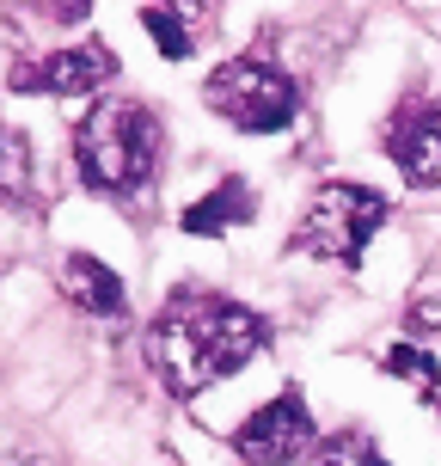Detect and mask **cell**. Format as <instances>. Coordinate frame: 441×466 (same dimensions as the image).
I'll return each instance as SVG.
<instances>
[{"instance_id": "obj_1", "label": "cell", "mask_w": 441, "mask_h": 466, "mask_svg": "<svg viewBox=\"0 0 441 466\" xmlns=\"http://www.w3.org/2000/svg\"><path fill=\"white\" fill-rule=\"evenodd\" d=\"M270 344V326L252 307L209 295V289H178L165 313L147 326V369L165 380V393L196 399L215 380H227Z\"/></svg>"}, {"instance_id": "obj_2", "label": "cell", "mask_w": 441, "mask_h": 466, "mask_svg": "<svg viewBox=\"0 0 441 466\" xmlns=\"http://www.w3.org/2000/svg\"><path fill=\"white\" fill-rule=\"evenodd\" d=\"M160 116L135 105V98H98L93 111L80 116L74 129V160H80V178L105 197H129L154 178L160 166Z\"/></svg>"}, {"instance_id": "obj_3", "label": "cell", "mask_w": 441, "mask_h": 466, "mask_svg": "<svg viewBox=\"0 0 441 466\" xmlns=\"http://www.w3.org/2000/svg\"><path fill=\"white\" fill-rule=\"evenodd\" d=\"M386 221V197L368 185H326L306 203L301 228H295V252L331 258V264H356L368 252V239Z\"/></svg>"}, {"instance_id": "obj_4", "label": "cell", "mask_w": 441, "mask_h": 466, "mask_svg": "<svg viewBox=\"0 0 441 466\" xmlns=\"http://www.w3.org/2000/svg\"><path fill=\"white\" fill-rule=\"evenodd\" d=\"M215 111L227 116L233 129H246V136H276L295 123V80L270 62H257V56H239V62H221L209 74V86H203Z\"/></svg>"}, {"instance_id": "obj_5", "label": "cell", "mask_w": 441, "mask_h": 466, "mask_svg": "<svg viewBox=\"0 0 441 466\" xmlns=\"http://www.w3.org/2000/svg\"><path fill=\"white\" fill-rule=\"evenodd\" d=\"M233 448L252 466H301V461H313L319 430H313V411L301 405V393H282V399L257 405L252 418L239 423Z\"/></svg>"}, {"instance_id": "obj_6", "label": "cell", "mask_w": 441, "mask_h": 466, "mask_svg": "<svg viewBox=\"0 0 441 466\" xmlns=\"http://www.w3.org/2000/svg\"><path fill=\"white\" fill-rule=\"evenodd\" d=\"M116 74L111 49L105 44H80V49H55L44 56L37 68H13L6 74V86L13 93H55V98H74V93H93Z\"/></svg>"}, {"instance_id": "obj_7", "label": "cell", "mask_w": 441, "mask_h": 466, "mask_svg": "<svg viewBox=\"0 0 441 466\" xmlns=\"http://www.w3.org/2000/svg\"><path fill=\"white\" fill-rule=\"evenodd\" d=\"M393 160L417 190L441 185V105H417L393 123Z\"/></svg>"}, {"instance_id": "obj_8", "label": "cell", "mask_w": 441, "mask_h": 466, "mask_svg": "<svg viewBox=\"0 0 441 466\" xmlns=\"http://www.w3.org/2000/svg\"><path fill=\"white\" fill-rule=\"evenodd\" d=\"M62 289H68V301L80 307V313H93V319L123 313V282H116V270H105L93 252L62 258Z\"/></svg>"}, {"instance_id": "obj_9", "label": "cell", "mask_w": 441, "mask_h": 466, "mask_svg": "<svg viewBox=\"0 0 441 466\" xmlns=\"http://www.w3.org/2000/svg\"><path fill=\"white\" fill-rule=\"evenodd\" d=\"M239 221H252V190L239 185V178L215 185L209 197H196L185 209V233H227V228H239Z\"/></svg>"}, {"instance_id": "obj_10", "label": "cell", "mask_w": 441, "mask_h": 466, "mask_svg": "<svg viewBox=\"0 0 441 466\" xmlns=\"http://www.w3.org/2000/svg\"><path fill=\"white\" fill-rule=\"evenodd\" d=\"M31 190V141L0 123V203H25Z\"/></svg>"}, {"instance_id": "obj_11", "label": "cell", "mask_w": 441, "mask_h": 466, "mask_svg": "<svg viewBox=\"0 0 441 466\" xmlns=\"http://www.w3.org/2000/svg\"><path fill=\"white\" fill-rule=\"evenodd\" d=\"M380 369L398 374V380H411L423 399L436 393V380H441V374H436V356H429V350H417V344H393L386 356H380Z\"/></svg>"}, {"instance_id": "obj_12", "label": "cell", "mask_w": 441, "mask_h": 466, "mask_svg": "<svg viewBox=\"0 0 441 466\" xmlns=\"http://www.w3.org/2000/svg\"><path fill=\"white\" fill-rule=\"evenodd\" d=\"M141 25H147V37H154L172 62H185V56H190V31H185V19H178L172 6H141Z\"/></svg>"}, {"instance_id": "obj_13", "label": "cell", "mask_w": 441, "mask_h": 466, "mask_svg": "<svg viewBox=\"0 0 441 466\" xmlns=\"http://www.w3.org/2000/svg\"><path fill=\"white\" fill-rule=\"evenodd\" d=\"M326 466H386V454L362 436V430H344V436H331L326 454H319Z\"/></svg>"}, {"instance_id": "obj_14", "label": "cell", "mask_w": 441, "mask_h": 466, "mask_svg": "<svg viewBox=\"0 0 441 466\" xmlns=\"http://www.w3.org/2000/svg\"><path fill=\"white\" fill-rule=\"evenodd\" d=\"M411 331H441V295H429V301L411 307Z\"/></svg>"}]
</instances>
